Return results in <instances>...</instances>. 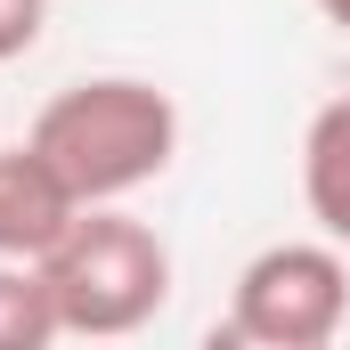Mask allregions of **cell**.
Instances as JSON below:
<instances>
[{
  "mask_svg": "<svg viewBox=\"0 0 350 350\" xmlns=\"http://www.w3.org/2000/svg\"><path fill=\"white\" fill-rule=\"evenodd\" d=\"M301 196H310V220L326 228V245L350 253V98L310 114V139H301Z\"/></svg>",
  "mask_w": 350,
  "mask_h": 350,
  "instance_id": "cell-5",
  "label": "cell"
},
{
  "mask_svg": "<svg viewBox=\"0 0 350 350\" xmlns=\"http://www.w3.org/2000/svg\"><path fill=\"white\" fill-rule=\"evenodd\" d=\"M41 285H49L66 334L114 342V334H139V326L163 318V301H172V245L147 220L98 204V212H82L66 228V245L41 261Z\"/></svg>",
  "mask_w": 350,
  "mask_h": 350,
  "instance_id": "cell-2",
  "label": "cell"
},
{
  "mask_svg": "<svg viewBox=\"0 0 350 350\" xmlns=\"http://www.w3.org/2000/svg\"><path fill=\"white\" fill-rule=\"evenodd\" d=\"M25 147L74 187L82 212H98V204H122L131 187H147V179L172 172L179 106L155 82H139V74H90V82L57 90L33 114Z\"/></svg>",
  "mask_w": 350,
  "mask_h": 350,
  "instance_id": "cell-1",
  "label": "cell"
},
{
  "mask_svg": "<svg viewBox=\"0 0 350 350\" xmlns=\"http://www.w3.org/2000/svg\"><path fill=\"white\" fill-rule=\"evenodd\" d=\"M57 334L66 326H57V301H49L41 269L0 261V350H49Z\"/></svg>",
  "mask_w": 350,
  "mask_h": 350,
  "instance_id": "cell-6",
  "label": "cell"
},
{
  "mask_svg": "<svg viewBox=\"0 0 350 350\" xmlns=\"http://www.w3.org/2000/svg\"><path fill=\"white\" fill-rule=\"evenodd\" d=\"M310 8H318V16H326L334 33H350V0H310Z\"/></svg>",
  "mask_w": 350,
  "mask_h": 350,
  "instance_id": "cell-9",
  "label": "cell"
},
{
  "mask_svg": "<svg viewBox=\"0 0 350 350\" xmlns=\"http://www.w3.org/2000/svg\"><path fill=\"white\" fill-rule=\"evenodd\" d=\"M41 25H49V0H0V66L25 57L41 41Z\"/></svg>",
  "mask_w": 350,
  "mask_h": 350,
  "instance_id": "cell-7",
  "label": "cell"
},
{
  "mask_svg": "<svg viewBox=\"0 0 350 350\" xmlns=\"http://www.w3.org/2000/svg\"><path fill=\"white\" fill-rule=\"evenodd\" d=\"M74 220H82V204H74L66 179L49 172L33 147H0V261L41 269L66 245Z\"/></svg>",
  "mask_w": 350,
  "mask_h": 350,
  "instance_id": "cell-4",
  "label": "cell"
},
{
  "mask_svg": "<svg viewBox=\"0 0 350 350\" xmlns=\"http://www.w3.org/2000/svg\"><path fill=\"white\" fill-rule=\"evenodd\" d=\"M196 350H293V342H261V334H245L237 318H220V326H204V342Z\"/></svg>",
  "mask_w": 350,
  "mask_h": 350,
  "instance_id": "cell-8",
  "label": "cell"
},
{
  "mask_svg": "<svg viewBox=\"0 0 350 350\" xmlns=\"http://www.w3.org/2000/svg\"><path fill=\"white\" fill-rule=\"evenodd\" d=\"M228 318L245 326V334H261V342H293V350H334L350 318V261L342 245H269L253 261L237 269V301H228Z\"/></svg>",
  "mask_w": 350,
  "mask_h": 350,
  "instance_id": "cell-3",
  "label": "cell"
}]
</instances>
